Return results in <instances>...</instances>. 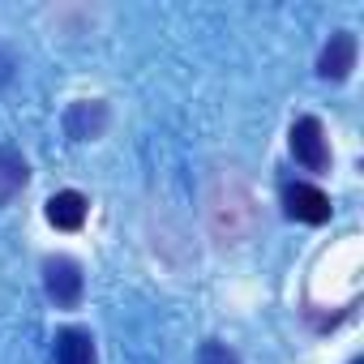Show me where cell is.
I'll return each mask as SVG.
<instances>
[{"label": "cell", "instance_id": "1", "mask_svg": "<svg viewBox=\"0 0 364 364\" xmlns=\"http://www.w3.org/2000/svg\"><path fill=\"white\" fill-rule=\"evenodd\" d=\"M43 287H48V296H52L60 309H77V304H82V291H86L82 266H77L73 257H48V262H43Z\"/></svg>", "mask_w": 364, "mask_h": 364}, {"label": "cell", "instance_id": "2", "mask_svg": "<svg viewBox=\"0 0 364 364\" xmlns=\"http://www.w3.org/2000/svg\"><path fill=\"white\" fill-rule=\"evenodd\" d=\"M291 154L309 171H326L330 167V146H326V129H321L317 116H300L291 124Z\"/></svg>", "mask_w": 364, "mask_h": 364}, {"label": "cell", "instance_id": "3", "mask_svg": "<svg viewBox=\"0 0 364 364\" xmlns=\"http://www.w3.org/2000/svg\"><path fill=\"white\" fill-rule=\"evenodd\" d=\"M283 210L296 219V223H309V228H317V223H326L330 219V198L321 193V189H313V185H287L283 189Z\"/></svg>", "mask_w": 364, "mask_h": 364}, {"label": "cell", "instance_id": "4", "mask_svg": "<svg viewBox=\"0 0 364 364\" xmlns=\"http://www.w3.org/2000/svg\"><path fill=\"white\" fill-rule=\"evenodd\" d=\"M355 35L351 31H334L330 35V43L321 48V56H317V73L326 77V82H347L351 77V69H355Z\"/></svg>", "mask_w": 364, "mask_h": 364}, {"label": "cell", "instance_id": "5", "mask_svg": "<svg viewBox=\"0 0 364 364\" xmlns=\"http://www.w3.org/2000/svg\"><path fill=\"white\" fill-rule=\"evenodd\" d=\"M86 215H90V202L77 189H65V193L48 198V223L60 228V232H77L86 223Z\"/></svg>", "mask_w": 364, "mask_h": 364}, {"label": "cell", "instance_id": "6", "mask_svg": "<svg viewBox=\"0 0 364 364\" xmlns=\"http://www.w3.org/2000/svg\"><path fill=\"white\" fill-rule=\"evenodd\" d=\"M26 180H31L26 159H22L14 146H0V206H9V202L26 189Z\"/></svg>", "mask_w": 364, "mask_h": 364}, {"label": "cell", "instance_id": "7", "mask_svg": "<svg viewBox=\"0 0 364 364\" xmlns=\"http://www.w3.org/2000/svg\"><path fill=\"white\" fill-rule=\"evenodd\" d=\"M56 364H95V338L82 326H65L56 334Z\"/></svg>", "mask_w": 364, "mask_h": 364}, {"label": "cell", "instance_id": "8", "mask_svg": "<svg viewBox=\"0 0 364 364\" xmlns=\"http://www.w3.org/2000/svg\"><path fill=\"white\" fill-rule=\"evenodd\" d=\"M65 124H69V137H77V141L99 137L103 124H107V107H103V103H73Z\"/></svg>", "mask_w": 364, "mask_h": 364}, {"label": "cell", "instance_id": "9", "mask_svg": "<svg viewBox=\"0 0 364 364\" xmlns=\"http://www.w3.org/2000/svg\"><path fill=\"white\" fill-rule=\"evenodd\" d=\"M202 364H240V360H236V351H228L223 343H206V347H202Z\"/></svg>", "mask_w": 364, "mask_h": 364}, {"label": "cell", "instance_id": "10", "mask_svg": "<svg viewBox=\"0 0 364 364\" xmlns=\"http://www.w3.org/2000/svg\"><path fill=\"white\" fill-rule=\"evenodd\" d=\"M351 364H364V360H351Z\"/></svg>", "mask_w": 364, "mask_h": 364}]
</instances>
